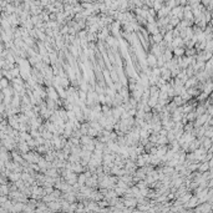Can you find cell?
Wrapping results in <instances>:
<instances>
[{"label":"cell","mask_w":213,"mask_h":213,"mask_svg":"<svg viewBox=\"0 0 213 213\" xmlns=\"http://www.w3.org/2000/svg\"><path fill=\"white\" fill-rule=\"evenodd\" d=\"M0 87H8V80L6 79H0Z\"/></svg>","instance_id":"cell-20"},{"label":"cell","mask_w":213,"mask_h":213,"mask_svg":"<svg viewBox=\"0 0 213 213\" xmlns=\"http://www.w3.org/2000/svg\"><path fill=\"white\" fill-rule=\"evenodd\" d=\"M137 204V201L135 197H131V198H123V206L125 207H131V208H135Z\"/></svg>","instance_id":"cell-2"},{"label":"cell","mask_w":213,"mask_h":213,"mask_svg":"<svg viewBox=\"0 0 213 213\" xmlns=\"http://www.w3.org/2000/svg\"><path fill=\"white\" fill-rule=\"evenodd\" d=\"M110 74H111V79L113 81H118V75H117V73H116L115 70H112Z\"/></svg>","instance_id":"cell-18"},{"label":"cell","mask_w":213,"mask_h":213,"mask_svg":"<svg viewBox=\"0 0 213 213\" xmlns=\"http://www.w3.org/2000/svg\"><path fill=\"white\" fill-rule=\"evenodd\" d=\"M97 133H99V131H97L96 128H94V127H89L86 135L90 136V137H92V138H96V137H97Z\"/></svg>","instance_id":"cell-10"},{"label":"cell","mask_w":213,"mask_h":213,"mask_svg":"<svg viewBox=\"0 0 213 213\" xmlns=\"http://www.w3.org/2000/svg\"><path fill=\"white\" fill-rule=\"evenodd\" d=\"M85 181H86V176L84 174V172L79 173L77 174V183L80 184V186H82V184H85Z\"/></svg>","instance_id":"cell-12"},{"label":"cell","mask_w":213,"mask_h":213,"mask_svg":"<svg viewBox=\"0 0 213 213\" xmlns=\"http://www.w3.org/2000/svg\"><path fill=\"white\" fill-rule=\"evenodd\" d=\"M173 40V34H172V30H168L163 34V41L164 43H171Z\"/></svg>","instance_id":"cell-9"},{"label":"cell","mask_w":213,"mask_h":213,"mask_svg":"<svg viewBox=\"0 0 213 213\" xmlns=\"http://www.w3.org/2000/svg\"><path fill=\"white\" fill-rule=\"evenodd\" d=\"M105 41L107 43V45L111 46V47H116V46H117V44H118V40L116 39V37H113V35H108L105 39Z\"/></svg>","instance_id":"cell-5"},{"label":"cell","mask_w":213,"mask_h":213,"mask_svg":"<svg viewBox=\"0 0 213 213\" xmlns=\"http://www.w3.org/2000/svg\"><path fill=\"white\" fill-rule=\"evenodd\" d=\"M172 99H173V102H174V104H176L177 106H182V105H184V102H186V101H183V100H182V97H181L180 95L173 96Z\"/></svg>","instance_id":"cell-11"},{"label":"cell","mask_w":213,"mask_h":213,"mask_svg":"<svg viewBox=\"0 0 213 213\" xmlns=\"http://www.w3.org/2000/svg\"><path fill=\"white\" fill-rule=\"evenodd\" d=\"M146 63H147V66L148 67H154V66H157V57L154 56V55L151 53L147 55V59H146Z\"/></svg>","instance_id":"cell-1"},{"label":"cell","mask_w":213,"mask_h":213,"mask_svg":"<svg viewBox=\"0 0 213 213\" xmlns=\"http://www.w3.org/2000/svg\"><path fill=\"white\" fill-rule=\"evenodd\" d=\"M60 34L63 36L67 35V34H69V25H65L64 27H61V29H60Z\"/></svg>","instance_id":"cell-17"},{"label":"cell","mask_w":213,"mask_h":213,"mask_svg":"<svg viewBox=\"0 0 213 213\" xmlns=\"http://www.w3.org/2000/svg\"><path fill=\"white\" fill-rule=\"evenodd\" d=\"M198 172H206V171H208V170H211L209 168V166H208V162H206V161H203L202 163H198Z\"/></svg>","instance_id":"cell-8"},{"label":"cell","mask_w":213,"mask_h":213,"mask_svg":"<svg viewBox=\"0 0 213 213\" xmlns=\"http://www.w3.org/2000/svg\"><path fill=\"white\" fill-rule=\"evenodd\" d=\"M40 135L44 137V140H51V138H53V136H54V135H53V132L47 131V130H44V131L41 132Z\"/></svg>","instance_id":"cell-13"},{"label":"cell","mask_w":213,"mask_h":213,"mask_svg":"<svg viewBox=\"0 0 213 213\" xmlns=\"http://www.w3.org/2000/svg\"><path fill=\"white\" fill-rule=\"evenodd\" d=\"M151 74H152V75H156V76H160V75H161V69H160L158 66L152 67V69H151Z\"/></svg>","instance_id":"cell-15"},{"label":"cell","mask_w":213,"mask_h":213,"mask_svg":"<svg viewBox=\"0 0 213 213\" xmlns=\"http://www.w3.org/2000/svg\"><path fill=\"white\" fill-rule=\"evenodd\" d=\"M115 192H116V194L117 196H123L125 194V192H126V188H122V187H118V186H115Z\"/></svg>","instance_id":"cell-14"},{"label":"cell","mask_w":213,"mask_h":213,"mask_svg":"<svg viewBox=\"0 0 213 213\" xmlns=\"http://www.w3.org/2000/svg\"><path fill=\"white\" fill-rule=\"evenodd\" d=\"M146 26H147V30H148L150 34H156V33L160 31V29H158V26H157L156 21H153V23H147Z\"/></svg>","instance_id":"cell-4"},{"label":"cell","mask_w":213,"mask_h":213,"mask_svg":"<svg viewBox=\"0 0 213 213\" xmlns=\"http://www.w3.org/2000/svg\"><path fill=\"white\" fill-rule=\"evenodd\" d=\"M208 94H206V92H202V94H200V95H197V99L200 101H204V100H207L208 99Z\"/></svg>","instance_id":"cell-16"},{"label":"cell","mask_w":213,"mask_h":213,"mask_svg":"<svg viewBox=\"0 0 213 213\" xmlns=\"http://www.w3.org/2000/svg\"><path fill=\"white\" fill-rule=\"evenodd\" d=\"M162 40H163V35H162V34H161L160 31H158V33H156V34H152L151 41H153L154 44H158V43H161Z\"/></svg>","instance_id":"cell-6"},{"label":"cell","mask_w":213,"mask_h":213,"mask_svg":"<svg viewBox=\"0 0 213 213\" xmlns=\"http://www.w3.org/2000/svg\"><path fill=\"white\" fill-rule=\"evenodd\" d=\"M170 8H168L167 5H162V8H161L160 10H157L156 14H157V16L158 18H164V16H167L168 15V13H170Z\"/></svg>","instance_id":"cell-3"},{"label":"cell","mask_w":213,"mask_h":213,"mask_svg":"<svg viewBox=\"0 0 213 213\" xmlns=\"http://www.w3.org/2000/svg\"><path fill=\"white\" fill-rule=\"evenodd\" d=\"M184 46H177V47H174V49L172 50V53L174 56H183L184 55Z\"/></svg>","instance_id":"cell-7"},{"label":"cell","mask_w":213,"mask_h":213,"mask_svg":"<svg viewBox=\"0 0 213 213\" xmlns=\"http://www.w3.org/2000/svg\"><path fill=\"white\" fill-rule=\"evenodd\" d=\"M9 176H10V178H11L13 181H18L19 178H20V174L19 173H15V172H14V173H9Z\"/></svg>","instance_id":"cell-19"}]
</instances>
